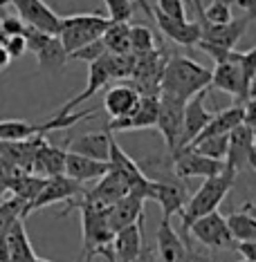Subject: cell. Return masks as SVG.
<instances>
[{"label": "cell", "mask_w": 256, "mask_h": 262, "mask_svg": "<svg viewBox=\"0 0 256 262\" xmlns=\"http://www.w3.org/2000/svg\"><path fill=\"white\" fill-rule=\"evenodd\" d=\"M254 3L256 0H241V7H245V11H254Z\"/></svg>", "instance_id": "43"}, {"label": "cell", "mask_w": 256, "mask_h": 262, "mask_svg": "<svg viewBox=\"0 0 256 262\" xmlns=\"http://www.w3.org/2000/svg\"><path fill=\"white\" fill-rule=\"evenodd\" d=\"M101 43L108 54H130V25L110 20V25L101 34Z\"/></svg>", "instance_id": "28"}, {"label": "cell", "mask_w": 256, "mask_h": 262, "mask_svg": "<svg viewBox=\"0 0 256 262\" xmlns=\"http://www.w3.org/2000/svg\"><path fill=\"white\" fill-rule=\"evenodd\" d=\"M171 162H173V172L180 180H191V177L207 180V177H213L225 170V162L205 157L198 150H193L191 146H184L180 150H175L171 155Z\"/></svg>", "instance_id": "8"}, {"label": "cell", "mask_w": 256, "mask_h": 262, "mask_svg": "<svg viewBox=\"0 0 256 262\" xmlns=\"http://www.w3.org/2000/svg\"><path fill=\"white\" fill-rule=\"evenodd\" d=\"M155 52V36L146 25H130V54L144 56Z\"/></svg>", "instance_id": "31"}, {"label": "cell", "mask_w": 256, "mask_h": 262, "mask_svg": "<svg viewBox=\"0 0 256 262\" xmlns=\"http://www.w3.org/2000/svg\"><path fill=\"white\" fill-rule=\"evenodd\" d=\"M3 47L7 50V54L11 58H18V56H23L27 52V45H25V38H23V34H14V36H9L3 43Z\"/></svg>", "instance_id": "38"}, {"label": "cell", "mask_w": 256, "mask_h": 262, "mask_svg": "<svg viewBox=\"0 0 256 262\" xmlns=\"http://www.w3.org/2000/svg\"><path fill=\"white\" fill-rule=\"evenodd\" d=\"M142 215H144V200L133 193L124 195L122 200H117L115 204L106 211V220H108V226L112 233L124 229V226L135 224Z\"/></svg>", "instance_id": "21"}, {"label": "cell", "mask_w": 256, "mask_h": 262, "mask_svg": "<svg viewBox=\"0 0 256 262\" xmlns=\"http://www.w3.org/2000/svg\"><path fill=\"white\" fill-rule=\"evenodd\" d=\"M157 253L162 262H189V244L175 233L171 220L162 217L157 226Z\"/></svg>", "instance_id": "20"}, {"label": "cell", "mask_w": 256, "mask_h": 262, "mask_svg": "<svg viewBox=\"0 0 256 262\" xmlns=\"http://www.w3.org/2000/svg\"><path fill=\"white\" fill-rule=\"evenodd\" d=\"M241 262H247V260H241Z\"/></svg>", "instance_id": "46"}, {"label": "cell", "mask_w": 256, "mask_h": 262, "mask_svg": "<svg viewBox=\"0 0 256 262\" xmlns=\"http://www.w3.org/2000/svg\"><path fill=\"white\" fill-rule=\"evenodd\" d=\"M135 262H155V253H153L146 244H142V251H140V255H137V260Z\"/></svg>", "instance_id": "40"}, {"label": "cell", "mask_w": 256, "mask_h": 262, "mask_svg": "<svg viewBox=\"0 0 256 262\" xmlns=\"http://www.w3.org/2000/svg\"><path fill=\"white\" fill-rule=\"evenodd\" d=\"M142 94L133 85H115L106 92L104 97V110L110 115V119H124L135 110L140 103Z\"/></svg>", "instance_id": "24"}, {"label": "cell", "mask_w": 256, "mask_h": 262, "mask_svg": "<svg viewBox=\"0 0 256 262\" xmlns=\"http://www.w3.org/2000/svg\"><path fill=\"white\" fill-rule=\"evenodd\" d=\"M254 11H245V16H234L229 23L223 25H209V23H202L200 25V40L207 45H216L223 50H234L238 45V40L245 36L249 20H252Z\"/></svg>", "instance_id": "11"}, {"label": "cell", "mask_w": 256, "mask_h": 262, "mask_svg": "<svg viewBox=\"0 0 256 262\" xmlns=\"http://www.w3.org/2000/svg\"><path fill=\"white\" fill-rule=\"evenodd\" d=\"M189 200L187 184H175L169 180H153V202L162 206V217L171 220L182 211V206Z\"/></svg>", "instance_id": "18"}, {"label": "cell", "mask_w": 256, "mask_h": 262, "mask_svg": "<svg viewBox=\"0 0 256 262\" xmlns=\"http://www.w3.org/2000/svg\"><path fill=\"white\" fill-rule=\"evenodd\" d=\"M7 262H34L36 253L25 231V220H16L7 231Z\"/></svg>", "instance_id": "25"}, {"label": "cell", "mask_w": 256, "mask_h": 262, "mask_svg": "<svg viewBox=\"0 0 256 262\" xmlns=\"http://www.w3.org/2000/svg\"><path fill=\"white\" fill-rule=\"evenodd\" d=\"M104 54H108V52H106V47H104V43H101V38H97V40H92V43H88V45L79 47V50H74L72 54H68V61H86V63H92V61H97V58H101Z\"/></svg>", "instance_id": "34"}, {"label": "cell", "mask_w": 256, "mask_h": 262, "mask_svg": "<svg viewBox=\"0 0 256 262\" xmlns=\"http://www.w3.org/2000/svg\"><path fill=\"white\" fill-rule=\"evenodd\" d=\"M110 25V18H104L99 14H72L61 16V27H58V40H61L65 54H72L74 50L101 38L106 27Z\"/></svg>", "instance_id": "4"}, {"label": "cell", "mask_w": 256, "mask_h": 262, "mask_svg": "<svg viewBox=\"0 0 256 262\" xmlns=\"http://www.w3.org/2000/svg\"><path fill=\"white\" fill-rule=\"evenodd\" d=\"M137 5L155 20L157 29L169 40H173L178 45H184V47H193L200 40V25L195 20H187V18L178 20V18H171V16H164V14H160L157 9H153L146 0H137Z\"/></svg>", "instance_id": "10"}, {"label": "cell", "mask_w": 256, "mask_h": 262, "mask_svg": "<svg viewBox=\"0 0 256 262\" xmlns=\"http://www.w3.org/2000/svg\"><path fill=\"white\" fill-rule=\"evenodd\" d=\"M160 14L171 16V18L184 20L187 18V9H184V0H157V7Z\"/></svg>", "instance_id": "37"}, {"label": "cell", "mask_w": 256, "mask_h": 262, "mask_svg": "<svg viewBox=\"0 0 256 262\" xmlns=\"http://www.w3.org/2000/svg\"><path fill=\"white\" fill-rule=\"evenodd\" d=\"M11 5L18 11L21 20L25 25L41 29L45 34H58V27H61V16L54 14V9L50 5H45L43 0H9Z\"/></svg>", "instance_id": "14"}, {"label": "cell", "mask_w": 256, "mask_h": 262, "mask_svg": "<svg viewBox=\"0 0 256 262\" xmlns=\"http://www.w3.org/2000/svg\"><path fill=\"white\" fill-rule=\"evenodd\" d=\"M236 182V172L225 168L223 172L213 177H207L202 182V186L195 190L193 195H189L187 204L182 206V211L178 213L182 220V233H184V244H189V226L195 220H200L202 215H209V213L218 211V206L223 204V200L227 198V193L231 190Z\"/></svg>", "instance_id": "2"}, {"label": "cell", "mask_w": 256, "mask_h": 262, "mask_svg": "<svg viewBox=\"0 0 256 262\" xmlns=\"http://www.w3.org/2000/svg\"><path fill=\"white\" fill-rule=\"evenodd\" d=\"M0 262H7V237L0 233Z\"/></svg>", "instance_id": "41"}, {"label": "cell", "mask_w": 256, "mask_h": 262, "mask_svg": "<svg viewBox=\"0 0 256 262\" xmlns=\"http://www.w3.org/2000/svg\"><path fill=\"white\" fill-rule=\"evenodd\" d=\"M76 208L81 211V224H83V251L90 258H106L108 262L112 260V251H110V242H112V231L106 220V211L94 208L90 204H86L83 200L76 202Z\"/></svg>", "instance_id": "3"}, {"label": "cell", "mask_w": 256, "mask_h": 262, "mask_svg": "<svg viewBox=\"0 0 256 262\" xmlns=\"http://www.w3.org/2000/svg\"><path fill=\"white\" fill-rule=\"evenodd\" d=\"M189 235H193L200 244L213 249V251H234L236 249V240L231 237L227 224H225V217L218 211L195 220L189 226Z\"/></svg>", "instance_id": "6"}, {"label": "cell", "mask_w": 256, "mask_h": 262, "mask_svg": "<svg viewBox=\"0 0 256 262\" xmlns=\"http://www.w3.org/2000/svg\"><path fill=\"white\" fill-rule=\"evenodd\" d=\"M23 38L29 52H34L38 58V65L45 68L47 72H58L63 70V65L68 63V54H65L61 40L54 34H45L41 29H34L25 25L23 27Z\"/></svg>", "instance_id": "5"}, {"label": "cell", "mask_w": 256, "mask_h": 262, "mask_svg": "<svg viewBox=\"0 0 256 262\" xmlns=\"http://www.w3.org/2000/svg\"><path fill=\"white\" fill-rule=\"evenodd\" d=\"M225 224H227L231 237L236 242H247V240H256V217L252 215V204L241 206L238 211L229 213L225 217Z\"/></svg>", "instance_id": "27"}, {"label": "cell", "mask_w": 256, "mask_h": 262, "mask_svg": "<svg viewBox=\"0 0 256 262\" xmlns=\"http://www.w3.org/2000/svg\"><path fill=\"white\" fill-rule=\"evenodd\" d=\"M83 262H92V258H90V255H86V260H83Z\"/></svg>", "instance_id": "45"}, {"label": "cell", "mask_w": 256, "mask_h": 262, "mask_svg": "<svg viewBox=\"0 0 256 262\" xmlns=\"http://www.w3.org/2000/svg\"><path fill=\"white\" fill-rule=\"evenodd\" d=\"M249 168H256V146H254V128L236 126L229 133V144H227V155H225V168L234 170L236 175Z\"/></svg>", "instance_id": "7"}, {"label": "cell", "mask_w": 256, "mask_h": 262, "mask_svg": "<svg viewBox=\"0 0 256 262\" xmlns=\"http://www.w3.org/2000/svg\"><path fill=\"white\" fill-rule=\"evenodd\" d=\"M182 110H184V101H178V99H171V97H160V110H157L155 128L162 133L169 155L175 152L178 141H180Z\"/></svg>", "instance_id": "15"}, {"label": "cell", "mask_w": 256, "mask_h": 262, "mask_svg": "<svg viewBox=\"0 0 256 262\" xmlns=\"http://www.w3.org/2000/svg\"><path fill=\"white\" fill-rule=\"evenodd\" d=\"M108 141H110V133L104 128L101 133H86L79 135L76 139H68L65 141V150L83 155V157L90 159H99V162H108Z\"/></svg>", "instance_id": "23"}, {"label": "cell", "mask_w": 256, "mask_h": 262, "mask_svg": "<svg viewBox=\"0 0 256 262\" xmlns=\"http://www.w3.org/2000/svg\"><path fill=\"white\" fill-rule=\"evenodd\" d=\"M241 123H243V103H234L223 112H213L209 123H207L205 130H202L195 139H205V137H216V135H229L231 130L236 126H241Z\"/></svg>", "instance_id": "26"}, {"label": "cell", "mask_w": 256, "mask_h": 262, "mask_svg": "<svg viewBox=\"0 0 256 262\" xmlns=\"http://www.w3.org/2000/svg\"><path fill=\"white\" fill-rule=\"evenodd\" d=\"M9 61H11V56L7 54V50H5V47L0 45V70H5V68H7Z\"/></svg>", "instance_id": "42"}, {"label": "cell", "mask_w": 256, "mask_h": 262, "mask_svg": "<svg viewBox=\"0 0 256 262\" xmlns=\"http://www.w3.org/2000/svg\"><path fill=\"white\" fill-rule=\"evenodd\" d=\"M211 83V70L187 56L173 54L164 61L160 74V97H171L187 103L198 92L207 90Z\"/></svg>", "instance_id": "1"}, {"label": "cell", "mask_w": 256, "mask_h": 262, "mask_svg": "<svg viewBox=\"0 0 256 262\" xmlns=\"http://www.w3.org/2000/svg\"><path fill=\"white\" fill-rule=\"evenodd\" d=\"M21 168H16L14 164L5 162L3 157H0V202L5 200V193H9L11 184H14V180L21 175Z\"/></svg>", "instance_id": "36"}, {"label": "cell", "mask_w": 256, "mask_h": 262, "mask_svg": "<svg viewBox=\"0 0 256 262\" xmlns=\"http://www.w3.org/2000/svg\"><path fill=\"white\" fill-rule=\"evenodd\" d=\"M23 208H25V204L16 198L0 202V233L7 235L11 224H14L16 220H23Z\"/></svg>", "instance_id": "32"}, {"label": "cell", "mask_w": 256, "mask_h": 262, "mask_svg": "<svg viewBox=\"0 0 256 262\" xmlns=\"http://www.w3.org/2000/svg\"><path fill=\"white\" fill-rule=\"evenodd\" d=\"M34 262H52V260H45V258H38V255H36V260H34Z\"/></svg>", "instance_id": "44"}, {"label": "cell", "mask_w": 256, "mask_h": 262, "mask_svg": "<svg viewBox=\"0 0 256 262\" xmlns=\"http://www.w3.org/2000/svg\"><path fill=\"white\" fill-rule=\"evenodd\" d=\"M205 97H207V90H202V92H198L195 97H191L187 103H184V110H182V133H180V141H178L175 150H180V148L191 144L195 137L205 130V126L209 123V119L213 117V112L205 105Z\"/></svg>", "instance_id": "13"}, {"label": "cell", "mask_w": 256, "mask_h": 262, "mask_svg": "<svg viewBox=\"0 0 256 262\" xmlns=\"http://www.w3.org/2000/svg\"><path fill=\"white\" fill-rule=\"evenodd\" d=\"M43 184H45V177H38V175H34V172H21L14 180V184H11L9 193H11V198L21 200L27 208V204H32L34 198L41 193ZM25 208H23V220H25Z\"/></svg>", "instance_id": "29"}, {"label": "cell", "mask_w": 256, "mask_h": 262, "mask_svg": "<svg viewBox=\"0 0 256 262\" xmlns=\"http://www.w3.org/2000/svg\"><path fill=\"white\" fill-rule=\"evenodd\" d=\"M144 244V215H142L135 224L124 226V229L115 231L110 242V251L115 262H135Z\"/></svg>", "instance_id": "16"}, {"label": "cell", "mask_w": 256, "mask_h": 262, "mask_svg": "<svg viewBox=\"0 0 256 262\" xmlns=\"http://www.w3.org/2000/svg\"><path fill=\"white\" fill-rule=\"evenodd\" d=\"M157 110H160V94H142L135 110L124 119H110V123H106V130H110V133H126V130L155 128Z\"/></svg>", "instance_id": "12"}, {"label": "cell", "mask_w": 256, "mask_h": 262, "mask_svg": "<svg viewBox=\"0 0 256 262\" xmlns=\"http://www.w3.org/2000/svg\"><path fill=\"white\" fill-rule=\"evenodd\" d=\"M110 164L108 162H99V159L83 157L76 152H65V170L63 175H68L70 180H74L76 184H88V182H97L99 177H104L108 172Z\"/></svg>", "instance_id": "19"}, {"label": "cell", "mask_w": 256, "mask_h": 262, "mask_svg": "<svg viewBox=\"0 0 256 262\" xmlns=\"http://www.w3.org/2000/svg\"><path fill=\"white\" fill-rule=\"evenodd\" d=\"M227 144H229V135H216V137H205V139H195L191 141L193 150H198L200 155L216 162H225V155H227Z\"/></svg>", "instance_id": "30"}, {"label": "cell", "mask_w": 256, "mask_h": 262, "mask_svg": "<svg viewBox=\"0 0 256 262\" xmlns=\"http://www.w3.org/2000/svg\"><path fill=\"white\" fill-rule=\"evenodd\" d=\"M65 146H52L47 139H43V144L38 146L36 155H34V162H32V172L38 177H56L63 175L65 170Z\"/></svg>", "instance_id": "22"}, {"label": "cell", "mask_w": 256, "mask_h": 262, "mask_svg": "<svg viewBox=\"0 0 256 262\" xmlns=\"http://www.w3.org/2000/svg\"><path fill=\"white\" fill-rule=\"evenodd\" d=\"M83 184H76L74 180H70L68 175H56V177H47L41 193L34 198L32 204H27L25 208V217L29 213L38 211V208L52 206V204H70L76 195L83 193Z\"/></svg>", "instance_id": "9"}, {"label": "cell", "mask_w": 256, "mask_h": 262, "mask_svg": "<svg viewBox=\"0 0 256 262\" xmlns=\"http://www.w3.org/2000/svg\"><path fill=\"white\" fill-rule=\"evenodd\" d=\"M238 68H241V72H243L245 90L252 94V90H254V76H256V47H252V50H247V52H241Z\"/></svg>", "instance_id": "33"}, {"label": "cell", "mask_w": 256, "mask_h": 262, "mask_svg": "<svg viewBox=\"0 0 256 262\" xmlns=\"http://www.w3.org/2000/svg\"><path fill=\"white\" fill-rule=\"evenodd\" d=\"M104 3L110 14V20H115V23H128L135 11L133 0H104Z\"/></svg>", "instance_id": "35"}, {"label": "cell", "mask_w": 256, "mask_h": 262, "mask_svg": "<svg viewBox=\"0 0 256 262\" xmlns=\"http://www.w3.org/2000/svg\"><path fill=\"white\" fill-rule=\"evenodd\" d=\"M238 58H241V54H238ZM238 58H234V61L216 63V68L211 70V83L209 85L231 94V97H236L238 103H245L247 99H252V94L245 90L243 72H241V68H238Z\"/></svg>", "instance_id": "17"}, {"label": "cell", "mask_w": 256, "mask_h": 262, "mask_svg": "<svg viewBox=\"0 0 256 262\" xmlns=\"http://www.w3.org/2000/svg\"><path fill=\"white\" fill-rule=\"evenodd\" d=\"M243 255V260L247 262H256V240H247V242H236V249Z\"/></svg>", "instance_id": "39"}]
</instances>
